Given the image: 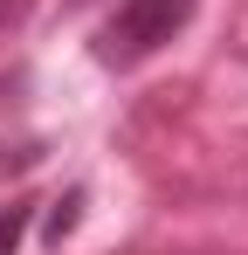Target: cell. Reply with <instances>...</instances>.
Wrapping results in <instances>:
<instances>
[{
	"instance_id": "1",
	"label": "cell",
	"mask_w": 248,
	"mask_h": 255,
	"mask_svg": "<svg viewBox=\"0 0 248 255\" xmlns=\"http://www.w3.org/2000/svg\"><path fill=\"white\" fill-rule=\"evenodd\" d=\"M193 7L200 0H124L118 14H111V28H104V42H97V55L104 62H138V55H152L159 42H172L193 21Z\"/></svg>"
},
{
	"instance_id": "2",
	"label": "cell",
	"mask_w": 248,
	"mask_h": 255,
	"mask_svg": "<svg viewBox=\"0 0 248 255\" xmlns=\"http://www.w3.org/2000/svg\"><path fill=\"white\" fill-rule=\"evenodd\" d=\"M21 235H28V200L0 207V255H14V249H21Z\"/></svg>"
},
{
	"instance_id": "3",
	"label": "cell",
	"mask_w": 248,
	"mask_h": 255,
	"mask_svg": "<svg viewBox=\"0 0 248 255\" xmlns=\"http://www.w3.org/2000/svg\"><path fill=\"white\" fill-rule=\"evenodd\" d=\"M83 221V193H69V200H55V214H48V242H62L69 228Z\"/></svg>"
},
{
	"instance_id": "4",
	"label": "cell",
	"mask_w": 248,
	"mask_h": 255,
	"mask_svg": "<svg viewBox=\"0 0 248 255\" xmlns=\"http://www.w3.org/2000/svg\"><path fill=\"white\" fill-rule=\"evenodd\" d=\"M28 7H35V0H0V21H21Z\"/></svg>"
}]
</instances>
